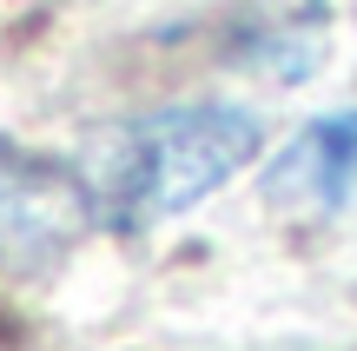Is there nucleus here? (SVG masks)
Returning <instances> with one entry per match:
<instances>
[{"label": "nucleus", "instance_id": "f257e3e1", "mask_svg": "<svg viewBox=\"0 0 357 351\" xmlns=\"http://www.w3.org/2000/svg\"><path fill=\"white\" fill-rule=\"evenodd\" d=\"M258 153V119L238 106H166L126 126L93 172V212L119 232L159 225L212 199Z\"/></svg>", "mask_w": 357, "mask_h": 351}, {"label": "nucleus", "instance_id": "f03ea898", "mask_svg": "<svg viewBox=\"0 0 357 351\" xmlns=\"http://www.w3.org/2000/svg\"><path fill=\"white\" fill-rule=\"evenodd\" d=\"M93 193L47 159H20L0 146V272H47L79 239Z\"/></svg>", "mask_w": 357, "mask_h": 351}, {"label": "nucleus", "instance_id": "7ed1b4c3", "mask_svg": "<svg viewBox=\"0 0 357 351\" xmlns=\"http://www.w3.org/2000/svg\"><path fill=\"white\" fill-rule=\"evenodd\" d=\"M357 186V113H324L265 166V206L284 219H331Z\"/></svg>", "mask_w": 357, "mask_h": 351}]
</instances>
